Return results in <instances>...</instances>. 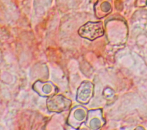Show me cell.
Listing matches in <instances>:
<instances>
[{
  "instance_id": "obj_1",
  "label": "cell",
  "mask_w": 147,
  "mask_h": 130,
  "mask_svg": "<svg viewBox=\"0 0 147 130\" xmlns=\"http://www.w3.org/2000/svg\"><path fill=\"white\" fill-rule=\"evenodd\" d=\"M78 33L82 37L93 40L103 34L102 23L100 22H88L80 27Z\"/></svg>"
}]
</instances>
